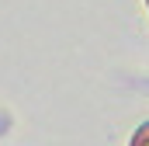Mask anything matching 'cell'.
<instances>
[{"label": "cell", "instance_id": "cell-1", "mask_svg": "<svg viewBox=\"0 0 149 146\" xmlns=\"http://www.w3.org/2000/svg\"><path fill=\"white\" fill-rule=\"evenodd\" d=\"M132 146H149V125H142V129L135 132V143Z\"/></svg>", "mask_w": 149, "mask_h": 146}]
</instances>
